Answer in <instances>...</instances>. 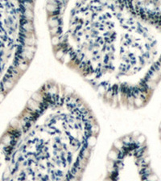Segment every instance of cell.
Here are the masks:
<instances>
[{
	"label": "cell",
	"instance_id": "1",
	"mask_svg": "<svg viewBox=\"0 0 161 181\" xmlns=\"http://www.w3.org/2000/svg\"><path fill=\"white\" fill-rule=\"evenodd\" d=\"M0 143V181H81L99 126L73 93H35Z\"/></svg>",
	"mask_w": 161,
	"mask_h": 181
},
{
	"label": "cell",
	"instance_id": "2",
	"mask_svg": "<svg viewBox=\"0 0 161 181\" xmlns=\"http://www.w3.org/2000/svg\"><path fill=\"white\" fill-rule=\"evenodd\" d=\"M103 181H159L151 167L146 137L139 131L114 143Z\"/></svg>",
	"mask_w": 161,
	"mask_h": 181
},
{
	"label": "cell",
	"instance_id": "3",
	"mask_svg": "<svg viewBox=\"0 0 161 181\" xmlns=\"http://www.w3.org/2000/svg\"><path fill=\"white\" fill-rule=\"evenodd\" d=\"M159 136H160V141H161V123L159 125Z\"/></svg>",
	"mask_w": 161,
	"mask_h": 181
}]
</instances>
